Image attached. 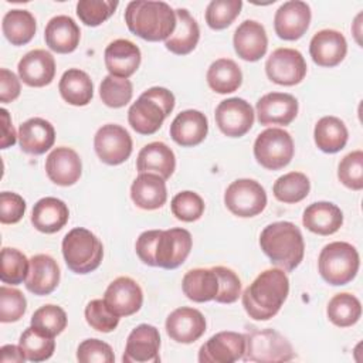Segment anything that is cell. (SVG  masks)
Here are the masks:
<instances>
[{
  "label": "cell",
  "instance_id": "1",
  "mask_svg": "<svg viewBox=\"0 0 363 363\" xmlns=\"http://www.w3.org/2000/svg\"><path fill=\"white\" fill-rule=\"evenodd\" d=\"M289 294V279L284 269L271 268L261 272L241 295L250 318L268 320L275 316Z\"/></svg>",
  "mask_w": 363,
  "mask_h": 363
},
{
  "label": "cell",
  "instance_id": "2",
  "mask_svg": "<svg viewBox=\"0 0 363 363\" xmlns=\"http://www.w3.org/2000/svg\"><path fill=\"white\" fill-rule=\"evenodd\" d=\"M125 23L130 33L146 41H166L176 28V13L164 1L133 0L126 6Z\"/></svg>",
  "mask_w": 363,
  "mask_h": 363
},
{
  "label": "cell",
  "instance_id": "3",
  "mask_svg": "<svg viewBox=\"0 0 363 363\" xmlns=\"http://www.w3.org/2000/svg\"><path fill=\"white\" fill-rule=\"evenodd\" d=\"M259 245L271 262L284 271L295 269L303 259V237L291 221L268 224L261 231Z\"/></svg>",
  "mask_w": 363,
  "mask_h": 363
},
{
  "label": "cell",
  "instance_id": "4",
  "mask_svg": "<svg viewBox=\"0 0 363 363\" xmlns=\"http://www.w3.org/2000/svg\"><path fill=\"white\" fill-rule=\"evenodd\" d=\"M174 108V95L163 86L146 89L128 111V122L140 135L156 133Z\"/></svg>",
  "mask_w": 363,
  "mask_h": 363
},
{
  "label": "cell",
  "instance_id": "5",
  "mask_svg": "<svg viewBox=\"0 0 363 363\" xmlns=\"http://www.w3.org/2000/svg\"><path fill=\"white\" fill-rule=\"evenodd\" d=\"M62 255L72 272L89 274L101 265L104 247L94 233L75 227L62 238Z\"/></svg>",
  "mask_w": 363,
  "mask_h": 363
},
{
  "label": "cell",
  "instance_id": "6",
  "mask_svg": "<svg viewBox=\"0 0 363 363\" xmlns=\"http://www.w3.org/2000/svg\"><path fill=\"white\" fill-rule=\"evenodd\" d=\"M360 258L357 250L345 241L326 244L318 259L320 277L330 285H346L357 275Z\"/></svg>",
  "mask_w": 363,
  "mask_h": 363
},
{
  "label": "cell",
  "instance_id": "7",
  "mask_svg": "<svg viewBox=\"0 0 363 363\" xmlns=\"http://www.w3.org/2000/svg\"><path fill=\"white\" fill-rule=\"evenodd\" d=\"M295 357L291 343L274 329L251 330L245 335L242 360L257 363L289 362Z\"/></svg>",
  "mask_w": 363,
  "mask_h": 363
},
{
  "label": "cell",
  "instance_id": "8",
  "mask_svg": "<svg viewBox=\"0 0 363 363\" xmlns=\"http://www.w3.org/2000/svg\"><path fill=\"white\" fill-rule=\"evenodd\" d=\"M292 136L281 128H268L254 142V157L268 170H279L288 166L294 157Z\"/></svg>",
  "mask_w": 363,
  "mask_h": 363
},
{
  "label": "cell",
  "instance_id": "9",
  "mask_svg": "<svg viewBox=\"0 0 363 363\" xmlns=\"http://www.w3.org/2000/svg\"><path fill=\"white\" fill-rule=\"evenodd\" d=\"M224 204L237 217H254L265 208L267 193L257 180L237 179L227 187Z\"/></svg>",
  "mask_w": 363,
  "mask_h": 363
},
{
  "label": "cell",
  "instance_id": "10",
  "mask_svg": "<svg viewBox=\"0 0 363 363\" xmlns=\"http://www.w3.org/2000/svg\"><path fill=\"white\" fill-rule=\"evenodd\" d=\"M94 147L104 163L116 166L129 159L132 153V138L121 125L106 123L96 130Z\"/></svg>",
  "mask_w": 363,
  "mask_h": 363
},
{
  "label": "cell",
  "instance_id": "11",
  "mask_svg": "<svg viewBox=\"0 0 363 363\" xmlns=\"http://www.w3.org/2000/svg\"><path fill=\"white\" fill-rule=\"evenodd\" d=\"M306 61L303 55L294 48H277L265 62L267 77L284 86L299 84L306 75Z\"/></svg>",
  "mask_w": 363,
  "mask_h": 363
},
{
  "label": "cell",
  "instance_id": "12",
  "mask_svg": "<svg viewBox=\"0 0 363 363\" xmlns=\"http://www.w3.org/2000/svg\"><path fill=\"white\" fill-rule=\"evenodd\" d=\"M193 238L186 228L162 230L155 248L156 267L164 269L180 267L187 259Z\"/></svg>",
  "mask_w": 363,
  "mask_h": 363
},
{
  "label": "cell",
  "instance_id": "13",
  "mask_svg": "<svg viewBox=\"0 0 363 363\" xmlns=\"http://www.w3.org/2000/svg\"><path fill=\"white\" fill-rule=\"evenodd\" d=\"M216 123L228 138L244 136L254 125V109L242 98H228L216 108Z\"/></svg>",
  "mask_w": 363,
  "mask_h": 363
},
{
  "label": "cell",
  "instance_id": "14",
  "mask_svg": "<svg viewBox=\"0 0 363 363\" xmlns=\"http://www.w3.org/2000/svg\"><path fill=\"white\" fill-rule=\"evenodd\" d=\"M245 335L238 332H218L199 350L200 363H233L242 359Z\"/></svg>",
  "mask_w": 363,
  "mask_h": 363
},
{
  "label": "cell",
  "instance_id": "15",
  "mask_svg": "<svg viewBox=\"0 0 363 363\" xmlns=\"http://www.w3.org/2000/svg\"><path fill=\"white\" fill-rule=\"evenodd\" d=\"M160 335L159 330L147 323L138 325L128 336L123 363H159Z\"/></svg>",
  "mask_w": 363,
  "mask_h": 363
},
{
  "label": "cell",
  "instance_id": "16",
  "mask_svg": "<svg viewBox=\"0 0 363 363\" xmlns=\"http://www.w3.org/2000/svg\"><path fill=\"white\" fill-rule=\"evenodd\" d=\"M311 7L301 0H291L279 6L274 17V28L279 38L294 41L301 38L311 23Z\"/></svg>",
  "mask_w": 363,
  "mask_h": 363
},
{
  "label": "cell",
  "instance_id": "17",
  "mask_svg": "<svg viewBox=\"0 0 363 363\" xmlns=\"http://www.w3.org/2000/svg\"><path fill=\"white\" fill-rule=\"evenodd\" d=\"M104 301L119 318L130 316L142 308L143 292L135 279L119 277L108 285Z\"/></svg>",
  "mask_w": 363,
  "mask_h": 363
},
{
  "label": "cell",
  "instance_id": "18",
  "mask_svg": "<svg viewBox=\"0 0 363 363\" xmlns=\"http://www.w3.org/2000/svg\"><path fill=\"white\" fill-rule=\"evenodd\" d=\"M257 118L261 125H289L298 115V101L285 92H269L257 101Z\"/></svg>",
  "mask_w": 363,
  "mask_h": 363
},
{
  "label": "cell",
  "instance_id": "19",
  "mask_svg": "<svg viewBox=\"0 0 363 363\" xmlns=\"http://www.w3.org/2000/svg\"><path fill=\"white\" fill-rule=\"evenodd\" d=\"M166 332L177 343H193L204 335L206 318L194 308H177L166 319Z\"/></svg>",
  "mask_w": 363,
  "mask_h": 363
},
{
  "label": "cell",
  "instance_id": "20",
  "mask_svg": "<svg viewBox=\"0 0 363 363\" xmlns=\"http://www.w3.org/2000/svg\"><path fill=\"white\" fill-rule=\"evenodd\" d=\"M347 52V43L345 35L336 30H320L309 43V54L319 67L339 65Z\"/></svg>",
  "mask_w": 363,
  "mask_h": 363
},
{
  "label": "cell",
  "instance_id": "21",
  "mask_svg": "<svg viewBox=\"0 0 363 363\" xmlns=\"http://www.w3.org/2000/svg\"><path fill=\"white\" fill-rule=\"evenodd\" d=\"M233 44L237 55L244 61L261 60L268 48V37L264 26L255 20L242 21L234 31Z\"/></svg>",
  "mask_w": 363,
  "mask_h": 363
},
{
  "label": "cell",
  "instance_id": "22",
  "mask_svg": "<svg viewBox=\"0 0 363 363\" xmlns=\"http://www.w3.org/2000/svg\"><path fill=\"white\" fill-rule=\"evenodd\" d=\"M48 179L58 186L75 184L82 173V162L78 153L67 146L55 147L45 160Z\"/></svg>",
  "mask_w": 363,
  "mask_h": 363
},
{
  "label": "cell",
  "instance_id": "23",
  "mask_svg": "<svg viewBox=\"0 0 363 363\" xmlns=\"http://www.w3.org/2000/svg\"><path fill=\"white\" fill-rule=\"evenodd\" d=\"M105 65L109 75L128 79L140 65V50L129 40L118 38L105 48Z\"/></svg>",
  "mask_w": 363,
  "mask_h": 363
},
{
  "label": "cell",
  "instance_id": "24",
  "mask_svg": "<svg viewBox=\"0 0 363 363\" xmlns=\"http://www.w3.org/2000/svg\"><path fill=\"white\" fill-rule=\"evenodd\" d=\"M20 79L34 88H41L48 84L55 77V60L45 50L28 51L17 65Z\"/></svg>",
  "mask_w": 363,
  "mask_h": 363
},
{
  "label": "cell",
  "instance_id": "25",
  "mask_svg": "<svg viewBox=\"0 0 363 363\" xmlns=\"http://www.w3.org/2000/svg\"><path fill=\"white\" fill-rule=\"evenodd\" d=\"M207 132V116L196 109H187L180 112L170 125L172 139L183 147L200 145L206 139Z\"/></svg>",
  "mask_w": 363,
  "mask_h": 363
},
{
  "label": "cell",
  "instance_id": "26",
  "mask_svg": "<svg viewBox=\"0 0 363 363\" xmlns=\"http://www.w3.org/2000/svg\"><path fill=\"white\" fill-rule=\"evenodd\" d=\"M26 288L34 295H50L60 282L57 261L47 254H37L30 259V269L26 278Z\"/></svg>",
  "mask_w": 363,
  "mask_h": 363
},
{
  "label": "cell",
  "instance_id": "27",
  "mask_svg": "<svg viewBox=\"0 0 363 363\" xmlns=\"http://www.w3.org/2000/svg\"><path fill=\"white\" fill-rule=\"evenodd\" d=\"M54 126L43 118H30L18 128V145L28 155H43L52 147Z\"/></svg>",
  "mask_w": 363,
  "mask_h": 363
},
{
  "label": "cell",
  "instance_id": "28",
  "mask_svg": "<svg viewBox=\"0 0 363 363\" xmlns=\"http://www.w3.org/2000/svg\"><path fill=\"white\" fill-rule=\"evenodd\" d=\"M130 197L139 208H160L167 200L164 179L155 173H139L130 186Z\"/></svg>",
  "mask_w": 363,
  "mask_h": 363
},
{
  "label": "cell",
  "instance_id": "29",
  "mask_svg": "<svg viewBox=\"0 0 363 363\" xmlns=\"http://www.w3.org/2000/svg\"><path fill=\"white\" fill-rule=\"evenodd\" d=\"M174 169V153L163 142H152L145 145L136 159V170L139 173H155L164 180L173 174Z\"/></svg>",
  "mask_w": 363,
  "mask_h": 363
},
{
  "label": "cell",
  "instance_id": "30",
  "mask_svg": "<svg viewBox=\"0 0 363 363\" xmlns=\"http://www.w3.org/2000/svg\"><path fill=\"white\" fill-rule=\"evenodd\" d=\"M69 218L67 204L57 197L40 199L31 213V223L35 230L44 234H54L60 231Z\"/></svg>",
  "mask_w": 363,
  "mask_h": 363
},
{
  "label": "cell",
  "instance_id": "31",
  "mask_svg": "<svg viewBox=\"0 0 363 363\" xmlns=\"http://www.w3.org/2000/svg\"><path fill=\"white\" fill-rule=\"evenodd\" d=\"M44 38L50 50L58 54H69L77 50L81 31L71 17L55 16L47 23Z\"/></svg>",
  "mask_w": 363,
  "mask_h": 363
},
{
  "label": "cell",
  "instance_id": "32",
  "mask_svg": "<svg viewBox=\"0 0 363 363\" xmlns=\"http://www.w3.org/2000/svg\"><path fill=\"white\" fill-rule=\"evenodd\" d=\"M302 223L315 234L330 235L342 227L343 213L330 201H316L305 208Z\"/></svg>",
  "mask_w": 363,
  "mask_h": 363
},
{
  "label": "cell",
  "instance_id": "33",
  "mask_svg": "<svg viewBox=\"0 0 363 363\" xmlns=\"http://www.w3.org/2000/svg\"><path fill=\"white\" fill-rule=\"evenodd\" d=\"M176 28L173 34L164 41L166 48L176 55H186L191 52L200 38V28L197 21L190 16L186 9H177Z\"/></svg>",
  "mask_w": 363,
  "mask_h": 363
},
{
  "label": "cell",
  "instance_id": "34",
  "mask_svg": "<svg viewBox=\"0 0 363 363\" xmlns=\"http://www.w3.org/2000/svg\"><path fill=\"white\" fill-rule=\"evenodd\" d=\"M184 295L193 302L213 301L218 292V277L213 268H194L184 274L182 281Z\"/></svg>",
  "mask_w": 363,
  "mask_h": 363
},
{
  "label": "cell",
  "instance_id": "35",
  "mask_svg": "<svg viewBox=\"0 0 363 363\" xmlns=\"http://www.w3.org/2000/svg\"><path fill=\"white\" fill-rule=\"evenodd\" d=\"M58 89L62 99L74 106H85L94 96V84L89 75L78 68H69L62 74Z\"/></svg>",
  "mask_w": 363,
  "mask_h": 363
},
{
  "label": "cell",
  "instance_id": "36",
  "mask_svg": "<svg viewBox=\"0 0 363 363\" xmlns=\"http://www.w3.org/2000/svg\"><path fill=\"white\" fill-rule=\"evenodd\" d=\"M347 128L336 116L320 118L313 129V139L316 146L325 153L340 152L347 143Z\"/></svg>",
  "mask_w": 363,
  "mask_h": 363
},
{
  "label": "cell",
  "instance_id": "37",
  "mask_svg": "<svg viewBox=\"0 0 363 363\" xmlns=\"http://www.w3.org/2000/svg\"><path fill=\"white\" fill-rule=\"evenodd\" d=\"M207 84L217 94H231L242 84V72L230 58L216 60L207 69Z\"/></svg>",
  "mask_w": 363,
  "mask_h": 363
},
{
  "label": "cell",
  "instance_id": "38",
  "mask_svg": "<svg viewBox=\"0 0 363 363\" xmlns=\"http://www.w3.org/2000/svg\"><path fill=\"white\" fill-rule=\"evenodd\" d=\"M1 30L4 37L13 45H24L34 37L37 24L34 16L28 10L14 9L4 14Z\"/></svg>",
  "mask_w": 363,
  "mask_h": 363
},
{
  "label": "cell",
  "instance_id": "39",
  "mask_svg": "<svg viewBox=\"0 0 363 363\" xmlns=\"http://www.w3.org/2000/svg\"><path fill=\"white\" fill-rule=\"evenodd\" d=\"M326 313L329 320L339 328H349L354 325L362 316L360 301L347 292L336 294L328 303Z\"/></svg>",
  "mask_w": 363,
  "mask_h": 363
},
{
  "label": "cell",
  "instance_id": "40",
  "mask_svg": "<svg viewBox=\"0 0 363 363\" xmlns=\"http://www.w3.org/2000/svg\"><path fill=\"white\" fill-rule=\"evenodd\" d=\"M18 346L21 347L27 360L44 362L52 356L55 350V340L54 336L45 335L34 326H30L21 333Z\"/></svg>",
  "mask_w": 363,
  "mask_h": 363
},
{
  "label": "cell",
  "instance_id": "41",
  "mask_svg": "<svg viewBox=\"0 0 363 363\" xmlns=\"http://www.w3.org/2000/svg\"><path fill=\"white\" fill-rule=\"evenodd\" d=\"M309 190L311 182L301 172H289L278 177L272 187L275 199L288 204L302 201L309 194Z\"/></svg>",
  "mask_w": 363,
  "mask_h": 363
},
{
  "label": "cell",
  "instance_id": "42",
  "mask_svg": "<svg viewBox=\"0 0 363 363\" xmlns=\"http://www.w3.org/2000/svg\"><path fill=\"white\" fill-rule=\"evenodd\" d=\"M0 279L3 284L18 285L26 281L30 269V259H27L21 251L4 247L0 254Z\"/></svg>",
  "mask_w": 363,
  "mask_h": 363
},
{
  "label": "cell",
  "instance_id": "43",
  "mask_svg": "<svg viewBox=\"0 0 363 363\" xmlns=\"http://www.w3.org/2000/svg\"><path fill=\"white\" fill-rule=\"evenodd\" d=\"M133 95V86L129 79L106 75L99 85V96L109 108H122L128 105Z\"/></svg>",
  "mask_w": 363,
  "mask_h": 363
},
{
  "label": "cell",
  "instance_id": "44",
  "mask_svg": "<svg viewBox=\"0 0 363 363\" xmlns=\"http://www.w3.org/2000/svg\"><path fill=\"white\" fill-rule=\"evenodd\" d=\"M241 0H213L206 9V23L213 30H224L238 17Z\"/></svg>",
  "mask_w": 363,
  "mask_h": 363
},
{
  "label": "cell",
  "instance_id": "45",
  "mask_svg": "<svg viewBox=\"0 0 363 363\" xmlns=\"http://www.w3.org/2000/svg\"><path fill=\"white\" fill-rule=\"evenodd\" d=\"M31 326L41 330L45 335L57 336L67 326V313L61 306L44 305L38 308L31 316Z\"/></svg>",
  "mask_w": 363,
  "mask_h": 363
},
{
  "label": "cell",
  "instance_id": "46",
  "mask_svg": "<svg viewBox=\"0 0 363 363\" xmlns=\"http://www.w3.org/2000/svg\"><path fill=\"white\" fill-rule=\"evenodd\" d=\"M118 1L112 0H79L77 3V16L89 27H96L106 21L116 10Z\"/></svg>",
  "mask_w": 363,
  "mask_h": 363
},
{
  "label": "cell",
  "instance_id": "47",
  "mask_svg": "<svg viewBox=\"0 0 363 363\" xmlns=\"http://www.w3.org/2000/svg\"><path fill=\"white\" fill-rule=\"evenodd\" d=\"M172 213L177 220L191 223L199 220L204 213V201L203 199L190 190H184L177 193L172 199Z\"/></svg>",
  "mask_w": 363,
  "mask_h": 363
},
{
  "label": "cell",
  "instance_id": "48",
  "mask_svg": "<svg viewBox=\"0 0 363 363\" xmlns=\"http://www.w3.org/2000/svg\"><path fill=\"white\" fill-rule=\"evenodd\" d=\"M337 177L343 186L352 190L363 189V152L347 153L337 166Z\"/></svg>",
  "mask_w": 363,
  "mask_h": 363
},
{
  "label": "cell",
  "instance_id": "49",
  "mask_svg": "<svg viewBox=\"0 0 363 363\" xmlns=\"http://www.w3.org/2000/svg\"><path fill=\"white\" fill-rule=\"evenodd\" d=\"M27 309V301L21 291L1 285L0 286V320L3 323L17 322Z\"/></svg>",
  "mask_w": 363,
  "mask_h": 363
},
{
  "label": "cell",
  "instance_id": "50",
  "mask_svg": "<svg viewBox=\"0 0 363 363\" xmlns=\"http://www.w3.org/2000/svg\"><path fill=\"white\" fill-rule=\"evenodd\" d=\"M86 323L98 332H112L118 323L119 316L111 311L104 299H94L85 306Z\"/></svg>",
  "mask_w": 363,
  "mask_h": 363
},
{
  "label": "cell",
  "instance_id": "51",
  "mask_svg": "<svg viewBox=\"0 0 363 363\" xmlns=\"http://www.w3.org/2000/svg\"><path fill=\"white\" fill-rule=\"evenodd\" d=\"M218 277V292L214 298L218 303H233L241 295V281L238 275L227 267H213Z\"/></svg>",
  "mask_w": 363,
  "mask_h": 363
},
{
  "label": "cell",
  "instance_id": "52",
  "mask_svg": "<svg viewBox=\"0 0 363 363\" xmlns=\"http://www.w3.org/2000/svg\"><path fill=\"white\" fill-rule=\"evenodd\" d=\"M79 363H113L115 354L112 347L99 339H85L77 349Z\"/></svg>",
  "mask_w": 363,
  "mask_h": 363
},
{
  "label": "cell",
  "instance_id": "53",
  "mask_svg": "<svg viewBox=\"0 0 363 363\" xmlns=\"http://www.w3.org/2000/svg\"><path fill=\"white\" fill-rule=\"evenodd\" d=\"M27 204L24 199L11 191L0 193V221L1 224H16L18 223L24 213Z\"/></svg>",
  "mask_w": 363,
  "mask_h": 363
},
{
  "label": "cell",
  "instance_id": "54",
  "mask_svg": "<svg viewBox=\"0 0 363 363\" xmlns=\"http://www.w3.org/2000/svg\"><path fill=\"white\" fill-rule=\"evenodd\" d=\"M162 230H147L143 231L135 244V250L138 257L140 258V261L146 265L150 267H156L155 262V248H156V241L159 238Z\"/></svg>",
  "mask_w": 363,
  "mask_h": 363
},
{
  "label": "cell",
  "instance_id": "55",
  "mask_svg": "<svg viewBox=\"0 0 363 363\" xmlns=\"http://www.w3.org/2000/svg\"><path fill=\"white\" fill-rule=\"evenodd\" d=\"M21 91L20 81L14 72L7 68L0 69V101L9 104L18 98Z\"/></svg>",
  "mask_w": 363,
  "mask_h": 363
},
{
  "label": "cell",
  "instance_id": "56",
  "mask_svg": "<svg viewBox=\"0 0 363 363\" xmlns=\"http://www.w3.org/2000/svg\"><path fill=\"white\" fill-rule=\"evenodd\" d=\"M0 113H1V123H3V135H1V140H0V147L7 149L16 143L18 135H16V130L13 128L11 118L7 112V109L1 108Z\"/></svg>",
  "mask_w": 363,
  "mask_h": 363
},
{
  "label": "cell",
  "instance_id": "57",
  "mask_svg": "<svg viewBox=\"0 0 363 363\" xmlns=\"http://www.w3.org/2000/svg\"><path fill=\"white\" fill-rule=\"evenodd\" d=\"M1 356H0V362L1 363H24L27 359L21 350L20 346L16 345H4L1 349Z\"/></svg>",
  "mask_w": 363,
  "mask_h": 363
}]
</instances>
